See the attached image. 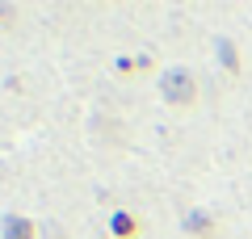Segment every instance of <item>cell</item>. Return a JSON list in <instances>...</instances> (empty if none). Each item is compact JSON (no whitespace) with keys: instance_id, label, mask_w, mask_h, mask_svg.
Wrapping results in <instances>:
<instances>
[{"instance_id":"obj_1","label":"cell","mask_w":252,"mask_h":239,"mask_svg":"<svg viewBox=\"0 0 252 239\" xmlns=\"http://www.w3.org/2000/svg\"><path fill=\"white\" fill-rule=\"evenodd\" d=\"M160 89H164V97H168V101H177V105H189V101H193V76H189L185 67H172L168 76L160 80Z\"/></svg>"}]
</instances>
